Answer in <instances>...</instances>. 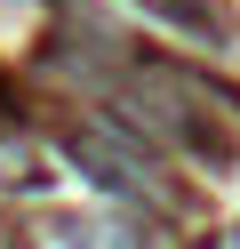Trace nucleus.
Segmentation results:
<instances>
[{
	"instance_id": "nucleus-2",
	"label": "nucleus",
	"mask_w": 240,
	"mask_h": 249,
	"mask_svg": "<svg viewBox=\"0 0 240 249\" xmlns=\"http://www.w3.org/2000/svg\"><path fill=\"white\" fill-rule=\"evenodd\" d=\"M64 161H72V169H80V177H88L104 201H120V209H136V201H160L152 145H144L136 129H120V121H80V129L64 137Z\"/></svg>"
},
{
	"instance_id": "nucleus-1",
	"label": "nucleus",
	"mask_w": 240,
	"mask_h": 249,
	"mask_svg": "<svg viewBox=\"0 0 240 249\" xmlns=\"http://www.w3.org/2000/svg\"><path fill=\"white\" fill-rule=\"evenodd\" d=\"M96 113L120 121V129H136L144 145H176V153H192V161H208V169L232 161L224 129L208 121L200 89L176 81V65H120V72H104V81H96Z\"/></svg>"
},
{
	"instance_id": "nucleus-3",
	"label": "nucleus",
	"mask_w": 240,
	"mask_h": 249,
	"mask_svg": "<svg viewBox=\"0 0 240 249\" xmlns=\"http://www.w3.org/2000/svg\"><path fill=\"white\" fill-rule=\"evenodd\" d=\"M136 17H152V24H176V33H216V17H208L200 0H128Z\"/></svg>"
}]
</instances>
